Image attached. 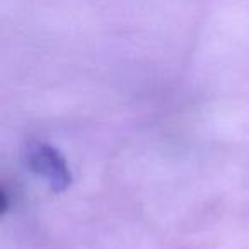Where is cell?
Returning a JSON list of instances; mask_svg holds the SVG:
<instances>
[{
  "instance_id": "1",
  "label": "cell",
  "mask_w": 249,
  "mask_h": 249,
  "mask_svg": "<svg viewBox=\"0 0 249 249\" xmlns=\"http://www.w3.org/2000/svg\"><path fill=\"white\" fill-rule=\"evenodd\" d=\"M26 166L50 184L55 193H63L72 184V173L60 150L48 143H31L26 150Z\"/></svg>"
}]
</instances>
